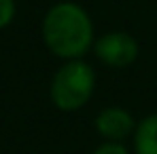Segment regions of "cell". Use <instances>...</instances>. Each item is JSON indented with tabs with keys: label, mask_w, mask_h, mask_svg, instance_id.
Segmentation results:
<instances>
[{
	"label": "cell",
	"mask_w": 157,
	"mask_h": 154,
	"mask_svg": "<svg viewBox=\"0 0 157 154\" xmlns=\"http://www.w3.org/2000/svg\"><path fill=\"white\" fill-rule=\"evenodd\" d=\"M40 34L45 47L64 61L83 59L85 53L96 42L94 21L89 13L78 2H70V0L55 2L53 6L47 9Z\"/></svg>",
	"instance_id": "obj_1"
},
{
	"label": "cell",
	"mask_w": 157,
	"mask_h": 154,
	"mask_svg": "<svg viewBox=\"0 0 157 154\" xmlns=\"http://www.w3.org/2000/svg\"><path fill=\"white\" fill-rule=\"evenodd\" d=\"M96 91V72L83 59L64 61L49 84L51 103L62 112H77L85 108Z\"/></svg>",
	"instance_id": "obj_2"
},
{
	"label": "cell",
	"mask_w": 157,
	"mask_h": 154,
	"mask_svg": "<svg viewBox=\"0 0 157 154\" xmlns=\"http://www.w3.org/2000/svg\"><path fill=\"white\" fill-rule=\"evenodd\" d=\"M94 53L108 68H128L138 59L140 47L132 34L115 30V32H106L100 38H96Z\"/></svg>",
	"instance_id": "obj_3"
},
{
	"label": "cell",
	"mask_w": 157,
	"mask_h": 154,
	"mask_svg": "<svg viewBox=\"0 0 157 154\" xmlns=\"http://www.w3.org/2000/svg\"><path fill=\"white\" fill-rule=\"evenodd\" d=\"M136 125H138L136 118L121 106L102 108L96 114V120H94L96 133L104 141H123V139H128V137L134 135Z\"/></svg>",
	"instance_id": "obj_4"
},
{
	"label": "cell",
	"mask_w": 157,
	"mask_h": 154,
	"mask_svg": "<svg viewBox=\"0 0 157 154\" xmlns=\"http://www.w3.org/2000/svg\"><path fill=\"white\" fill-rule=\"evenodd\" d=\"M132 141L134 154H157V114H149L138 120Z\"/></svg>",
	"instance_id": "obj_5"
},
{
	"label": "cell",
	"mask_w": 157,
	"mask_h": 154,
	"mask_svg": "<svg viewBox=\"0 0 157 154\" xmlns=\"http://www.w3.org/2000/svg\"><path fill=\"white\" fill-rule=\"evenodd\" d=\"M15 13H17L15 0H0V30H4L13 23Z\"/></svg>",
	"instance_id": "obj_6"
},
{
	"label": "cell",
	"mask_w": 157,
	"mask_h": 154,
	"mask_svg": "<svg viewBox=\"0 0 157 154\" xmlns=\"http://www.w3.org/2000/svg\"><path fill=\"white\" fill-rule=\"evenodd\" d=\"M91 154H130L123 141H102Z\"/></svg>",
	"instance_id": "obj_7"
}]
</instances>
